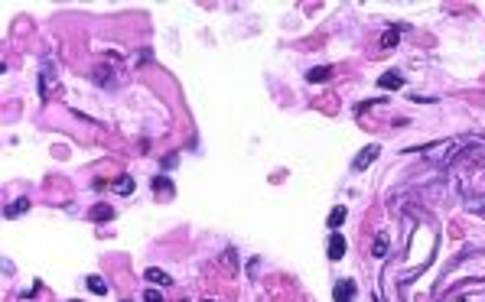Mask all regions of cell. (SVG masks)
Wrapping results in <instances>:
<instances>
[{
  "mask_svg": "<svg viewBox=\"0 0 485 302\" xmlns=\"http://www.w3.org/2000/svg\"><path fill=\"white\" fill-rule=\"evenodd\" d=\"M355 292H358L355 280H352V276H345V280H339V283H335L332 299H335V302H352V299H355Z\"/></svg>",
  "mask_w": 485,
  "mask_h": 302,
  "instance_id": "cell-1",
  "label": "cell"
},
{
  "mask_svg": "<svg viewBox=\"0 0 485 302\" xmlns=\"http://www.w3.org/2000/svg\"><path fill=\"white\" fill-rule=\"evenodd\" d=\"M378 153H381V146H378V143H368V146H365V150L355 156V172H365V169H368L371 162L378 159Z\"/></svg>",
  "mask_w": 485,
  "mask_h": 302,
  "instance_id": "cell-2",
  "label": "cell"
},
{
  "mask_svg": "<svg viewBox=\"0 0 485 302\" xmlns=\"http://www.w3.org/2000/svg\"><path fill=\"white\" fill-rule=\"evenodd\" d=\"M378 88H388V91H401V88H404V78H401V75H397V72H385V75H381V78H378Z\"/></svg>",
  "mask_w": 485,
  "mask_h": 302,
  "instance_id": "cell-3",
  "label": "cell"
},
{
  "mask_svg": "<svg viewBox=\"0 0 485 302\" xmlns=\"http://www.w3.org/2000/svg\"><path fill=\"white\" fill-rule=\"evenodd\" d=\"M342 257H345V237L332 234L329 237V260H342Z\"/></svg>",
  "mask_w": 485,
  "mask_h": 302,
  "instance_id": "cell-4",
  "label": "cell"
},
{
  "mask_svg": "<svg viewBox=\"0 0 485 302\" xmlns=\"http://www.w3.org/2000/svg\"><path fill=\"white\" fill-rule=\"evenodd\" d=\"M144 276H147L150 283H156V286H169V283H173V276H166L160 267H147V270H144Z\"/></svg>",
  "mask_w": 485,
  "mask_h": 302,
  "instance_id": "cell-5",
  "label": "cell"
},
{
  "mask_svg": "<svg viewBox=\"0 0 485 302\" xmlns=\"http://www.w3.org/2000/svg\"><path fill=\"white\" fill-rule=\"evenodd\" d=\"M306 78H309L313 84H323V81H329V78H332V68L316 65V68H309V72H306Z\"/></svg>",
  "mask_w": 485,
  "mask_h": 302,
  "instance_id": "cell-6",
  "label": "cell"
},
{
  "mask_svg": "<svg viewBox=\"0 0 485 302\" xmlns=\"http://www.w3.org/2000/svg\"><path fill=\"white\" fill-rule=\"evenodd\" d=\"M29 211V201L26 198H20V201H13V205H7V218H20V214H26Z\"/></svg>",
  "mask_w": 485,
  "mask_h": 302,
  "instance_id": "cell-7",
  "label": "cell"
},
{
  "mask_svg": "<svg viewBox=\"0 0 485 302\" xmlns=\"http://www.w3.org/2000/svg\"><path fill=\"white\" fill-rule=\"evenodd\" d=\"M342 221H345V205H335L332 211H329V228H332V231H339V228H342Z\"/></svg>",
  "mask_w": 485,
  "mask_h": 302,
  "instance_id": "cell-8",
  "label": "cell"
},
{
  "mask_svg": "<svg viewBox=\"0 0 485 302\" xmlns=\"http://www.w3.org/2000/svg\"><path fill=\"white\" fill-rule=\"evenodd\" d=\"M111 218H114L111 205H95L91 208V221H111Z\"/></svg>",
  "mask_w": 485,
  "mask_h": 302,
  "instance_id": "cell-9",
  "label": "cell"
},
{
  "mask_svg": "<svg viewBox=\"0 0 485 302\" xmlns=\"http://www.w3.org/2000/svg\"><path fill=\"white\" fill-rule=\"evenodd\" d=\"M153 189L160 192V195H173V182H169L166 176H156V179H153Z\"/></svg>",
  "mask_w": 485,
  "mask_h": 302,
  "instance_id": "cell-10",
  "label": "cell"
},
{
  "mask_svg": "<svg viewBox=\"0 0 485 302\" xmlns=\"http://www.w3.org/2000/svg\"><path fill=\"white\" fill-rule=\"evenodd\" d=\"M85 283H88V289H95L98 296H105V292H108V283L101 280V276H88V280H85Z\"/></svg>",
  "mask_w": 485,
  "mask_h": 302,
  "instance_id": "cell-11",
  "label": "cell"
},
{
  "mask_svg": "<svg viewBox=\"0 0 485 302\" xmlns=\"http://www.w3.org/2000/svg\"><path fill=\"white\" fill-rule=\"evenodd\" d=\"M95 81L98 84H111L114 78H111V68H95Z\"/></svg>",
  "mask_w": 485,
  "mask_h": 302,
  "instance_id": "cell-12",
  "label": "cell"
},
{
  "mask_svg": "<svg viewBox=\"0 0 485 302\" xmlns=\"http://www.w3.org/2000/svg\"><path fill=\"white\" fill-rule=\"evenodd\" d=\"M371 253H374V257H385V253H388V237H385V234L374 241V250H371Z\"/></svg>",
  "mask_w": 485,
  "mask_h": 302,
  "instance_id": "cell-13",
  "label": "cell"
},
{
  "mask_svg": "<svg viewBox=\"0 0 485 302\" xmlns=\"http://www.w3.org/2000/svg\"><path fill=\"white\" fill-rule=\"evenodd\" d=\"M144 302H163V296H160L156 289H147V292H144Z\"/></svg>",
  "mask_w": 485,
  "mask_h": 302,
  "instance_id": "cell-14",
  "label": "cell"
},
{
  "mask_svg": "<svg viewBox=\"0 0 485 302\" xmlns=\"http://www.w3.org/2000/svg\"><path fill=\"white\" fill-rule=\"evenodd\" d=\"M117 189H121V192H134V182H130V179H121V182H117Z\"/></svg>",
  "mask_w": 485,
  "mask_h": 302,
  "instance_id": "cell-15",
  "label": "cell"
},
{
  "mask_svg": "<svg viewBox=\"0 0 485 302\" xmlns=\"http://www.w3.org/2000/svg\"><path fill=\"white\" fill-rule=\"evenodd\" d=\"M391 46H397V33H388V36H385V49H391Z\"/></svg>",
  "mask_w": 485,
  "mask_h": 302,
  "instance_id": "cell-16",
  "label": "cell"
},
{
  "mask_svg": "<svg viewBox=\"0 0 485 302\" xmlns=\"http://www.w3.org/2000/svg\"><path fill=\"white\" fill-rule=\"evenodd\" d=\"M202 302H215V299H202Z\"/></svg>",
  "mask_w": 485,
  "mask_h": 302,
  "instance_id": "cell-17",
  "label": "cell"
}]
</instances>
